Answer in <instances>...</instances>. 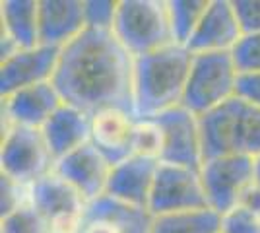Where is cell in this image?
Instances as JSON below:
<instances>
[{
	"label": "cell",
	"instance_id": "cell-25",
	"mask_svg": "<svg viewBox=\"0 0 260 233\" xmlns=\"http://www.w3.org/2000/svg\"><path fill=\"white\" fill-rule=\"evenodd\" d=\"M119 0H84V18L87 29L113 31Z\"/></svg>",
	"mask_w": 260,
	"mask_h": 233
},
{
	"label": "cell",
	"instance_id": "cell-12",
	"mask_svg": "<svg viewBox=\"0 0 260 233\" xmlns=\"http://www.w3.org/2000/svg\"><path fill=\"white\" fill-rule=\"evenodd\" d=\"M111 169L113 165L101 155V152L91 142H87L56 161L54 173L68 181L82 194L86 204H91L105 196Z\"/></svg>",
	"mask_w": 260,
	"mask_h": 233
},
{
	"label": "cell",
	"instance_id": "cell-26",
	"mask_svg": "<svg viewBox=\"0 0 260 233\" xmlns=\"http://www.w3.org/2000/svg\"><path fill=\"white\" fill-rule=\"evenodd\" d=\"M231 55L237 64L239 74L260 72V34L243 35Z\"/></svg>",
	"mask_w": 260,
	"mask_h": 233
},
{
	"label": "cell",
	"instance_id": "cell-23",
	"mask_svg": "<svg viewBox=\"0 0 260 233\" xmlns=\"http://www.w3.org/2000/svg\"><path fill=\"white\" fill-rule=\"evenodd\" d=\"M132 152L146 159L161 161L163 130L157 119H136L132 134Z\"/></svg>",
	"mask_w": 260,
	"mask_h": 233
},
{
	"label": "cell",
	"instance_id": "cell-2",
	"mask_svg": "<svg viewBox=\"0 0 260 233\" xmlns=\"http://www.w3.org/2000/svg\"><path fill=\"white\" fill-rule=\"evenodd\" d=\"M192 53L181 45H169L152 55L134 58V115L153 119L181 107L190 74Z\"/></svg>",
	"mask_w": 260,
	"mask_h": 233
},
{
	"label": "cell",
	"instance_id": "cell-32",
	"mask_svg": "<svg viewBox=\"0 0 260 233\" xmlns=\"http://www.w3.org/2000/svg\"><path fill=\"white\" fill-rule=\"evenodd\" d=\"M254 183L260 187V155L254 157Z\"/></svg>",
	"mask_w": 260,
	"mask_h": 233
},
{
	"label": "cell",
	"instance_id": "cell-20",
	"mask_svg": "<svg viewBox=\"0 0 260 233\" xmlns=\"http://www.w3.org/2000/svg\"><path fill=\"white\" fill-rule=\"evenodd\" d=\"M2 34L20 49L39 47V0H4L0 8Z\"/></svg>",
	"mask_w": 260,
	"mask_h": 233
},
{
	"label": "cell",
	"instance_id": "cell-7",
	"mask_svg": "<svg viewBox=\"0 0 260 233\" xmlns=\"http://www.w3.org/2000/svg\"><path fill=\"white\" fill-rule=\"evenodd\" d=\"M208 208L219 216L237 208L245 190L254 183V157L221 155L206 159L200 167Z\"/></svg>",
	"mask_w": 260,
	"mask_h": 233
},
{
	"label": "cell",
	"instance_id": "cell-13",
	"mask_svg": "<svg viewBox=\"0 0 260 233\" xmlns=\"http://www.w3.org/2000/svg\"><path fill=\"white\" fill-rule=\"evenodd\" d=\"M243 39L233 0H210L202 22L198 23L194 35L186 45L192 55L202 53H233Z\"/></svg>",
	"mask_w": 260,
	"mask_h": 233
},
{
	"label": "cell",
	"instance_id": "cell-9",
	"mask_svg": "<svg viewBox=\"0 0 260 233\" xmlns=\"http://www.w3.org/2000/svg\"><path fill=\"white\" fill-rule=\"evenodd\" d=\"M29 202L51 225V233H82L86 200L68 181L51 173L33 183Z\"/></svg>",
	"mask_w": 260,
	"mask_h": 233
},
{
	"label": "cell",
	"instance_id": "cell-15",
	"mask_svg": "<svg viewBox=\"0 0 260 233\" xmlns=\"http://www.w3.org/2000/svg\"><path fill=\"white\" fill-rule=\"evenodd\" d=\"M152 223L148 210L105 194L86 206L82 233H150Z\"/></svg>",
	"mask_w": 260,
	"mask_h": 233
},
{
	"label": "cell",
	"instance_id": "cell-8",
	"mask_svg": "<svg viewBox=\"0 0 260 233\" xmlns=\"http://www.w3.org/2000/svg\"><path fill=\"white\" fill-rule=\"evenodd\" d=\"M200 208H208L200 171L159 161L148 204L150 214L157 218L165 214L200 210Z\"/></svg>",
	"mask_w": 260,
	"mask_h": 233
},
{
	"label": "cell",
	"instance_id": "cell-22",
	"mask_svg": "<svg viewBox=\"0 0 260 233\" xmlns=\"http://www.w3.org/2000/svg\"><path fill=\"white\" fill-rule=\"evenodd\" d=\"M210 0H167L173 41L186 47L206 14Z\"/></svg>",
	"mask_w": 260,
	"mask_h": 233
},
{
	"label": "cell",
	"instance_id": "cell-1",
	"mask_svg": "<svg viewBox=\"0 0 260 233\" xmlns=\"http://www.w3.org/2000/svg\"><path fill=\"white\" fill-rule=\"evenodd\" d=\"M53 84L66 105L89 117L113 107L134 113V56L113 31L86 27L62 47Z\"/></svg>",
	"mask_w": 260,
	"mask_h": 233
},
{
	"label": "cell",
	"instance_id": "cell-5",
	"mask_svg": "<svg viewBox=\"0 0 260 233\" xmlns=\"http://www.w3.org/2000/svg\"><path fill=\"white\" fill-rule=\"evenodd\" d=\"M239 70L231 53L192 55L183 107L198 119L237 95Z\"/></svg>",
	"mask_w": 260,
	"mask_h": 233
},
{
	"label": "cell",
	"instance_id": "cell-11",
	"mask_svg": "<svg viewBox=\"0 0 260 233\" xmlns=\"http://www.w3.org/2000/svg\"><path fill=\"white\" fill-rule=\"evenodd\" d=\"M60 58V49L39 45L20 49L16 55L0 62V95L8 97L23 88L53 82Z\"/></svg>",
	"mask_w": 260,
	"mask_h": 233
},
{
	"label": "cell",
	"instance_id": "cell-18",
	"mask_svg": "<svg viewBox=\"0 0 260 233\" xmlns=\"http://www.w3.org/2000/svg\"><path fill=\"white\" fill-rule=\"evenodd\" d=\"M86 29L84 0H39V43L62 49Z\"/></svg>",
	"mask_w": 260,
	"mask_h": 233
},
{
	"label": "cell",
	"instance_id": "cell-3",
	"mask_svg": "<svg viewBox=\"0 0 260 233\" xmlns=\"http://www.w3.org/2000/svg\"><path fill=\"white\" fill-rule=\"evenodd\" d=\"M204 161L221 155H260V107L233 97L200 117Z\"/></svg>",
	"mask_w": 260,
	"mask_h": 233
},
{
	"label": "cell",
	"instance_id": "cell-30",
	"mask_svg": "<svg viewBox=\"0 0 260 233\" xmlns=\"http://www.w3.org/2000/svg\"><path fill=\"white\" fill-rule=\"evenodd\" d=\"M237 97L260 107V72L239 74Z\"/></svg>",
	"mask_w": 260,
	"mask_h": 233
},
{
	"label": "cell",
	"instance_id": "cell-10",
	"mask_svg": "<svg viewBox=\"0 0 260 233\" xmlns=\"http://www.w3.org/2000/svg\"><path fill=\"white\" fill-rule=\"evenodd\" d=\"M153 119H157L163 130L161 163H173L200 171L204 163L200 119L184 109L183 105Z\"/></svg>",
	"mask_w": 260,
	"mask_h": 233
},
{
	"label": "cell",
	"instance_id": "cell-14",
	"mask_svg": "<svg viewBox=\"0 0 260 233\" xmlns=\"http://www.w3.org/2000/svg\"><path fill=\"white\" fill-rule=\"evenodd\" d=\"M64 105L53 82L23 88L8 97H2V109L8 126L43 128L49 119Z\"/></svg>",
	"mask_w": 260,
	"mask_h": 233
},
{
	"label": "cell",
	"instance_id": "cell-27",
	"mask_svg": "<svg viewBox=\"0 0 260 233\" xmlns=\"http://www.w3.org/2000/svg\"><path fill=\"white\" fill-rule=\"evenodd\" d=\"M221 233H260V216L237 206L221 216Z\"/></svg>",
	"mask_w": 260,
	"mask_h": 233
},
{
	"label": "cell",
	"instance_id": "cell-21",
	"mask_svg": "<svg viewBox=\"0 0 260 233\" xmlns=\"http://www.w3.org/2000/svg\"><path fill=\"white\" fill-rule=\"evenodd\" d=\"M150 233H221V216L212 208L165 214L153 218Z\"/></svg>",
	"mask_w": 260,
	"mask_h": 233
},
{
	"label": "cell",
	"instance_id": "cell-19",
	"mask_svg": "<svg viewBox=\"0 0 260 233\" xmlns=\"http://www.w3.org/2000/svg\"><path fill=\"white\" fill-rule=\"evenodd\" d=\"M47 146L54 161H60L68 154L89 142L91 136V117L76 107L62 105L41 128Z\"/></svg>",
	"mask_w": 260,
	"mask_h": 233
},
{
	"label": "cell",
	"instance_id": "cell-31",
	"mask_svg": "<svg viewBox=\"0 0 260 233\" xmlns=\"http://www.w3.org/2000/svg\"><path fill=\"white\" fill-rule=\"evenodd\" d=\"M239 206H243V208H247V210L260 216V187L256 183H252L249 189L245 190V194L241 196Z\"/></svg>",
	"mask_w": 260,
	"mask_h": 233
},
{
	"label": "cell",
	"instance_id": "cell-6",
	"mask_svg": "<svg viewBox=\"0 0 260 233\" xmlns=\"http://www.w3.org/2000/svg\"><path fill=\"white\" fill-rule=\"evenodd\" d=\"M53 154L39 128L8 126L0 148V173L23 187H31L54 171Z\"/></svg>",
	"mask_w": 260,
	"mask_h": 233
},
{
	"label": "cell",
	"instance_id": "cell-16",
	"mask_svg": "<svg viewBox=\"0 0 260 233\" xmlns=\"http://www.w3.org/2000/svg\"><path fill=\"white\" fill-rule=\"evenodd\" d=\"M136 115L126 109H103L91 115V136L89 142L98 148L111 165H119L134 155L132 134Z\"/></svg>",
	"mask_w": 260,
	"mask_h": 233
},
{
	"label": "cell",
	"instance_id": "cell-29",
	"mask_svg": "<svg viewBox=\"0 0 260 233\" xmlns=\"http://www.w3.org/2000/svg\"><path fill=\"white\" fill-rule=\"evenodd\" d=\"M243 35L260 34V0H233Z\"/></svg>",
	"mask_w": 260,
	"mask_h": 233
},
{
	"label": "cell",
	"instance_id": "cell-28",
	"mask_svg": "<svg viewBox=\"0 0 260 233\" xmlns=\"http://www.w3.org/2000/svg\"><path fill=\"white\" fill-rule=\"evenodd\" d=\"M0 189H2V218L29 202L31 187H23L2 173H0Z\"/></svg>",
	"mask_w": 260,
	"mask_h": 233
},
{
	"label": "cell",
	"instance_id": "cell-24",
	"mask_svg": "<svg viewBox=\"0 0 260 233\" xmlns=\"http://www.w3.org/2000/svg\"><path fill=\"white\" fill-rule=\"evenodd\" d=\"M0 233H51V225L31 202H27L2 218Z\"/></svg>",
	"mask_w": 260,
	"mask_h": 233
},
{
	"label": "cell",
	"instance_id": "cell-17",
	"mask_svg": "<svg viewBox=\"0 0 260 233\" xmlns=\"http://www.w3.org/2000/svg\"><path fill=\"white\" fill-rule=\"evenodd\" d=\"M157 165H159V161L132 155L126 161L111 169L105 194L111 198L120 200V202H126L130 206L148 210Z\"/></svg>",
	"mask_w": 260,
	"mask_h": 233
},
{
	"label": "cell",
	"instance_id": "cell-4",
	"mask_svg": "<svg viewBox=\"0 0 260 233\" xmlns=\"http://www.w3.org/2000/svg\"><path fill=\"white\" fill-rule=\"evenodd\" d=\"M113 34L134 58L173 45L167 0H119Z\"/></svg>",
	"mask_w": 260,
	"mask_h": 233
}]
</instances>
